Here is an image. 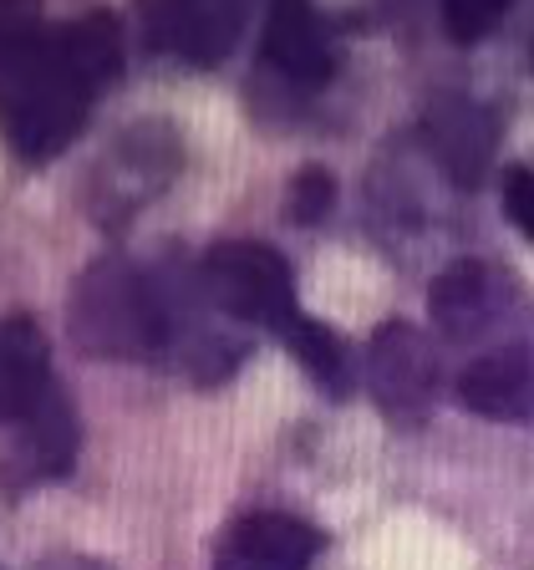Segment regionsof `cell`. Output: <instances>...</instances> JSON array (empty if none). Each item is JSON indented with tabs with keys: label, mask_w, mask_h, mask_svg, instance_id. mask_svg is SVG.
I'll use <instances>...</instances> for the list:
<instances>
[{
	"label": "cell",
	"mask_w": 534,
	"mask_h": 570,
	"mask_svg": "<svg viewBox=\"0 0 534 570\" xmlns=\"http://www.w3.org/2000/svg\"><path fill=\"white\" fill-rule=\"evenodd\" d=\"M336 204V178L326 168H300L290 178V194H285V214L296 219V225H320Z\"/></svg>",
	"instance_id": "4fadbf2b"
},
{
	"label": "cell",
	"mask_w": 534,
	"mask_h": 570,
	"mask_svg": "<svg viewBox=\"0 0 534 570\" xmlns=\"http://www.w3.org/2000/svg\"><path fill=\"white\" fill-rule=\"evenodd\" d=\"M178 164H184V142L164 118H142L128 132L112 138L102 158H97L92 178L82 189V204L102 229L122 225L142 204H154L158 194L174 184Z\"/></svg>",
	"instance_id": "3957f363"
},
{
	"label": "cell",
	"mask_w": 534,
	"mask_h": 570,
	"mask_svg": "<svg viewBox=\"0 0 534 570\" xmlns=\"http://www.w3.org/2000/svg\"><path fill=\"white\" fill-rule=\"evenodd\" d=\"M372 403L392 423H423L438 403V352L413 321H382L367 346Z\"/></svg>",
	"instance_id": "5b68a950"
},
{
	"label": "cell",
	"mask_w": 534,
	"mask_h": 570,
	"mask_svg": "<svg viewBox=\"0 0 534 570\" xmlns=\"http://www.w3.org/2000/svg\"><path fill=\"white\" fill-rule=\"evenodd\" d=\"M320 556V530L296 514L260 510L235 520L219 546H214V570H310Z\"/></svg>",
	"instance_id": "8992f818"
},
{
	"label": "cell",
	"mask_w": 534,
	"mask_h": 570,
	"mask_svg": "<svg viewBox=\"0 0 534 570\" xmlns=\"http://www.w3.org/2000/svg\"><path fill=\"white\" fill-rule=\"evenodd\" d=\"M510 306H514V281L488 261L448 265L427 291V316L438 321V332L453 336V342L488 332Z\"/></svg>",
	"instance_id": "52a82bcc"
},
{
	"label": "cell",
	"mask_w": 534,
	"mask_h": 570,
	"mask_svg": "<svg viewBox=\"0 0 534 570\" xmlns=\"http://www.w3.org/2000/svg\"><path fill=\"white\" fill-rule=\"evenodd\" d=\"M26 570H107V566H102V560H92V556H71V550H57V556L31 560Z\"/></svg>",
	"instance_id": "2e32d148"
},
{
	"label": "cell",
	"mask_w": 534,
	"mask_h": 570,
	"mask_svg": "<svg viewBox=\"0 0 534 570\" xmlns=\"http://www.w3.org/2000/svg\"><path fill=\"white\" fill-rule=\"evenodd\" d=\"M0 417H6V469L16 479H61L77 463V413L51 372L47 332L26 311L0 332Z\"/></svg>",
	"instance_id": "7a4b0ae2"
},
{
	"label": "cell",
	"mask_w": 534,
	"mask_h": 570,
	"mask_svg": "<svg viewBox=\"0 0 534 570\" xmlns=\"http://www.w3.org/2000/svg\"><path fill=\"white\" fill-rule=\"evenodd\" d=\"M194 281L219 316H235L245 326H280L296 311L290 261L260 239H225V245L204 249Z\"/></svg>",
	"instance_id": "277c9868"
},
{
	"label": "cell",
	"mask_w": 534,
	"mask_h": 570,
	"mask_svg": "<svg viewBox=\"0 0 534 570\" xmlns=\"http://www.w3.org/2000/svg\"><path fill=\"white\" fill-rule=\"evenodd\" d=\"M427 142L438 164L448 168L458 184H484L488 174V158H494V142H498V122L488 107L468 102V97H443V102L427 107Z\"/></svg>",
	"instance_id": "8fae6325"
},
{
	"label": "cell",
	"mask_w": 534,
	"mask_h": 570,
	"mask_svg": "<svg viewBox=\"0 0 534 570\" xmlns=\"http://www.w3.org/2000/svg\"><path fill=\"white\" fill-rule=\"evenodd\" d=\"M142 26H148V41L158 51L214 67L239 41L245 11L229 0H164V6H142Z\"/></svg>",
	"instance_id": "ba28073f"
},
{
	"label": "cell",
	"mask_w": 534,
	"mask_h": 570,
	"mask_svg": "<svg viewBox=\"0 0 534 570\" xmlns=\"http://www.w3.org/2000/svg\"><path fill=\"white\" fill-rule=\"evenodd\" d=\"M458 403L494 423L534 417V356L524 346H498L458 372Z\"/></svg>",
	"instance_id": "30bf717a"
},
{
	"label": "cell",
	"mask_w": 534,
	"mask_h": 570,
	"mask_svg": "<svg viewBox=\"0 0 534 570\" xmlns=\"http://www.w3.org/2000/svg\"><path fill=\"white\" fill-rule=\"evenodd\" d=\"M504 6L498 0H448L443 6V31L458 41V47H474V41H484V36H494L498 26H504Z\"/></svg>",
	"instance_id": "5bb4252c"
},
{
	"label": "cell",
	"mask_w": 534,
	"mask_h": 570,
	"mask_svg": "<svg viewBox=\"0 0 534 570\" xmlns=\"http://www.w3.org/2000/svg\"><path fill=\"white\" fill-rule=\"evenodd\" d=\"M122 67V36L107 11L41 26L26 11L6 16V132L26 164H47L87 122L112 71Z\"/></svg>",
	"instance_id": "6da1fadb"
},
{
	"label": "cell",
	"mask_w": 534,
	"mask_h": 570,
	"mask_svg": "<svg viewBox=\"0 0 534 570\" xmlns=\"http://www.w3.org/2000/svg\"><path fill=\"white\" fill-rule=\"evenodd\" d=\"M260 57L296 92H316V87H326L336 77V47L310 6H270Z\"/></svg>",
	"instance_id": "9c48e42d"
},
{
	"label": "cell",
	"mask_w": 534,
	"mask_h": 570,
	"mask_svg": "<svg viewBox=\"0 0 534 570\" xmlns=\"http://www.w3.org/2000/svg\"><path fill=\"white\" fill-rule=\"evenodd\" d=\"M275 336L290 346V356L306 367L310 382H320V387L336 392V397L352 387V362H346V346H342V336H336L332 326H320L316 316H306V311L296 306L280 326H275Z\"/></svg>",
	"instance_id": "7c38bea8"
},
{
	"label": "cell",
	"mask_w": 534,
	"mask_h": 570,
	"mask_svg": "<svg viewBox=\"0 0 534 570\" xmlns=\"http://www.w3.org/2000/svg\"><path fill=\"white\" fill-rule=\"evenodd\" d=\"M504 209H510L514 225L534 239V168H514V174L504 178Z\"/></svg>",
	"instance_id": "9a60e30c"
}]
</instances>
